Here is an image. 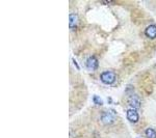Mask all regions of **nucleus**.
I'll return each mask as SVG.
<instances>
[{"label": "nucleus", "mask_w": 156, "mask_h": 138, "mask_svg": "<svg viewBox=\"0 0 156 138\" xmlns=\"http://www.w3.org/2000/svg\"><path fill=\"white\" fill-rule=\"evenodd\" d=\"M100 119H101L102 124L112 125L115 119V112L114 110H106V111H104L101 113Z\"/></svg>", "instance_id": "obj_1"}, {"label": "nucleus", "mask_w": 156, "mask_h": 138, "mask_svg": "<svg viewBox=\"0 0 156 138\" xmlns=\"http://www.w3.org/2000/svg\"><path fill=\"white\" fill-rule=\"evenodd\" d=\"M100 79L105 84H112L115 81V74L112 71H105L100 75Z\"/></svg>", "instance_id": "obj_2"}, {"label": "nucleus", "mask_w": 156, "mask_h": 138, "mask_svg": "<svg viewBox=\"0 0 156 138\" xmlns=\"http://www.w3.org/2000/svg\"><path fill=\"white\" fill-rule=\"evenodd\" d=\"M85 64H87V67L90 70H96L99 67V60L96 56H90L85 61Z\"/></svg>", "instance_id": "obj_3"}, {"label": "nucleus", "mask_w": 156, "mask_h": 138, "mask_svg": "<svg viewBox=\"0 0 156 138\" xmlns=\"http://www.w3.org/2000/svg\"><path fill=\"white\" fill-rule=\"evenodd\" d=\"M128 103H129V105L132 107V109H135V110L140 108V100L136 95H131V96L129 97Z\"/></svg>", "instance_id": "obj_4"}, {"label": "nucleus", "mask_w": 156, "mask_h": 138, "mask_svg": "<svg viewBox=\"0 0 156 138\" xmlns=\"http://www.w3.org/2000/svg\"><path fill=\"white\" fill-rule=\"evenodd\" d=\"M127 119L131 122H137L138 119H140V115H138L136 110L131 108V109L127 110Z\"/></svg>", "instance_id": "obj_5"}, {"label": "nucleus", "mask_w": 156, "mask_h": 138, "mask_svg": "<svg viewBox=\"0 0 156 138\" xmlns=\"http://www.w3.org/2000/svg\"><path fill=\"white\" fill-rule=\"evenodd\" d=\"M78 23H79V17H78L77 14L75 12H72V14L69 15V26L70 28H74L76 27Z\"/></svg>", "instance_id": "obj_6"}, {"label": "nucleus", "mask_w": 156, "mask_h": 138, "mask_svg": "<svg viewBox=\"0 0 156 138\" xmlns=\"http://www.w3.org/2000/svg\"><path fill=\"white\" fill-rule=\"evenodd\" d=\"M145 33H146V36L148 37H150V39H155L156 37V25L155 24L149 25V26L146 28Z\"/></svg>", "instance_id": "obj_7"}, {"label": "nucleus", "mask_w": 156, "mask_h": 138, "mask_svg": "<svg viewBox=\"0 0 156 138\" xmlns=\"http://www.w3.org/2000/svg\"><path fill=\"white\" fill-rule=\"evenodd\" d=\"M146 136L148 138H156V131L154 129H152V128H148V129H146Z\"/></svg>", "instance_id": "obj_8"}, {"label": "nucleus", "mask_w": 156, "mask_h": 138, "mask_svg": "<svg viewBox=\"0 0 156 138\" xmlns=\"http://www.w3.org/2000/svg\"><path fill=\"white\" fill-rule=\"evenodd\" d=\"M93 101H94L95 104H97V105H103L102 99L99 96H96V95H95V96L93 97Z\"/></svg>", "instance_id": "obj_9"}, {"label": "nucleus", "mask_w": 156, "mask_h": 138, "mask_svg": "<svg viewBox=\"0 0 156 138\" xmlns=\"http://www.w3.org/2000/svg\"><path fill=\"white\" fill-rule=\"evenodd\" d=\"M73 62H74V64H75V66H76V67H77V69H79V66H78V64H77L76 60H75V59H73Z\"/></svg>", "instance_id": "obj_10"}]
</instances>
